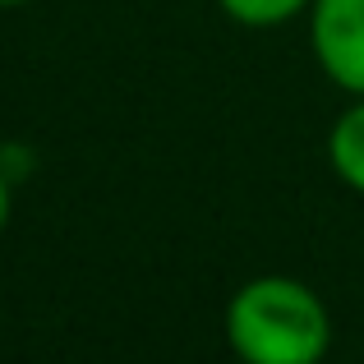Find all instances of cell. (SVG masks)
I'll return each instance as SVG.
<instances>
[{"mask_svg": "<svg viewBox=\"0 0 364 364\" xmlns=\"http://www.w3.org/2000/svg\"><path fill=\"white\" fill-rule=\"evenodd\" d=\"M226 341L240 364H323L332 350V314L300 277L263 272L226 300Z\"/></svg>", "mask_w": 364, "mask_h": 364, "instance_id": "6da1fadb", "label": "cell"}, {"mask_svg": "<svg viewBox=\"0 0 364 364\" xmlns=\"http://www.w3.org/2000/svg\"><path fill=\"white\" fill-rule=\"evenodd\" d=\"M226 9V18L245 28H277V23H291L295 14H309L314 0H217Z\"/></svg>", "mask_w": 364, "mask_h": 364, "instance_id": "277c9868", "label": "cell"}, {"mask_svg": "<svg viewBox=\"0 0 364 364\" xmlns=\"http://www.w3.org/2000/svg\"><path fill=\"white\" fill-rule=\"evenodd\" d=\"M309 46L323 79L350 97H364V0H314Z\"/></svg>", "mask_w": 364, "mask_h": 364, "instance_id": "7a4b0ae2", "label": "cell"}, {"mask_svg": "<svg viewBox=\"0 0 364 364\" xmlns=\"http://www.w3.org/2000/svg\"><path fill=\"white\" fill-rule=\"evenodd\" d=\"M18 5H28V0H0V9H18Z\"/></svg>", "mask_w": 364, "mask_h": 364, "instance_id": "8992f818", "label": "cell"}, {"mask_svg": "<svg viewBox=\"0 0 364 364\" xmlns=\"http://www.w3.org/2000/svg\"><path fill=\"white\" fill-rule=\"evenodd\" d=\"M9 180H14V176L0 166V231L9 226V208H14V189H9Z\"/></svg>", "mask_w": 364, "mask_h": 364, "instance_id": "5b68a950", "label": "cell"}, {"mask_svg": "<svg viewBox=\"0 0 364 364\" xmlns=\"http://www.w3.org/2000/svg\"><path fill=\"white\" fill-rule=\"evenodd\" d=\"M328 161L355 194H364V97H355L337 116L328 134Z\"/></svg>", "mask_w": 364, "mask_h": 364, "instance_id": "3957f363", "label": "cell"}]
</instances>
